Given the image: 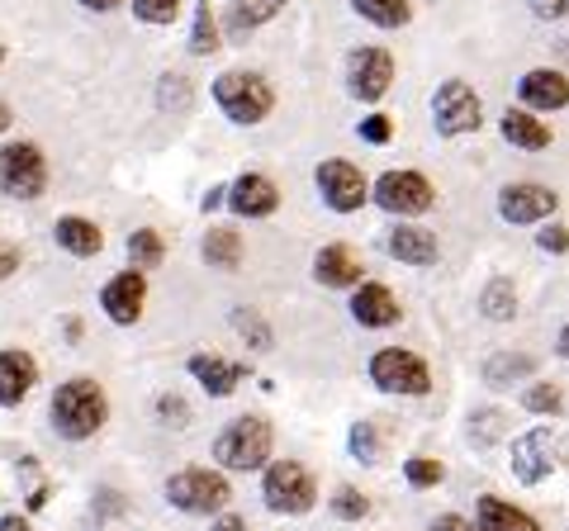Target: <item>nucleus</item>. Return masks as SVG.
Wrapping results in <instances>:
<instances>
[{"instance_id": "obj_1", "label": "nucleus", "mask_w": 569, "mask_h": 531, "mask_svg": "<svg viewBox=\"0 0 569 531\" xmlns=\"http://www.w3.org/2000/svg\"><path fill=\"white\" fill-rule=\"evenodd\" d=\"M104 418H110V399H104V389L96 380L58 384V394H52V428H58L67 441L96 437L104 428Z\"/></svg>"}, {"instance_id": "obj_2", "label": "nucleus", "mask_w": 569, "mask_h": 531, "mask_svg": "<svg viewBox=\"0 0 569 531\" xmlns=\"http://www.w3.org/2000/svg\"><path fill=\"white\" fill-rule=\"evenodd\" d=\"M271 422L257 418V413H242L233 418L228 428L219 432V441H213V460H219L223 470H261L266 460H271Z\"/></svg>"}, {"instance_id": "obj_3", "label": "nucleus", "mask_w": 569, "mask_h": 531, "mask_svg": "<svg viewBox=\"0 0 569 531\" xmlns=\"http://www.w3.org/2000/svg\"><path fill=\"white\" fill-rule=\"evenodd\" d=\"M261 499L271 512H284V518H305V512L318 503V484L309 465L299 460H271L261 474Z\"/></svg>"}, {"instance_id": "obj_4", "label": "nucleus", "mask_w": 569, "mask_h": 531, "mask_svg": "<svg viewBox=\"0 0 569 531\" xmlns=\"http://www.w3.org/2000/svg\"><path fill=\"white\" fill-rule=\"evenodd\" d=\"M213 104L233 123H261L276 110V91H271V81L257 72H223L213 81Z\"/></svg>"}, {"instance_id": "obj_5", "label": "nucleus", "mask_w": 569, "mask_h": 531, "mask_svg": "<svg viewBox=\"0 0 569 531\" xmlns=\"http://www.w3.org/2000/svg\"><path fill=\"white\" fill-rule=\"evenodd\" d=\"M167 499H171V508L194 512V518H209V512H223L228 508L233 489H228V480H223L219 470L186 465V470H176L171 480H167Z\"/></svg>"}, {"instance_id": "obj_6", "label": "nucleus", "mask_w": 569, "mask_h": 531, "mask_svg": "<svg viewBox=\"0 0 569 531\" xmlns=\"http://www.w3.org/2000/svg\"><path fill=\"white\" fill-rule=\"evenodd\" d=\"M370 380H376V389H385V394H403V399H418L432 389V370H427V361L418 357V351L408 347H385L370 357Z\"/></svg>"}, {"instance_id": "obj_7", "label": "nucleus", "mask_w": 569, "mask_h": 531, "mask_svg": "<svg viewBox=\"0 0 569 531\" xmlns=\"http://www.w3.org/2000/svg\"><path fill=\"white\" fill-rule=\"evenodd\" d=\"M376 204L385 214H399V219H418L437 204V186L427 181L422 171L403 167V171H385L376 181Z\"/></svg>"}, {"instance_id": "obj_8", "label": "nucleus", "mask_w": 569, "mask_h": 531, "mask_svg": "<svg viewBox=\"0 0 569 531\" xmlns=\"http://www.w3.org/2000/svg\"><path fill=\"white\" fill-rule=\"evenodd\" d=\"M479 123H485V104H479L475 86H466V81L437 86V96H432V129L441 138H466V133L479 129Z\"/></svg>"}, {"instance_id": "obj_9", "label": "nucleus", "mask_w": 569, "mask_h": 531, "mask_svg": "<svg viewBox=\"0 0 569 531\" xmlns=\"http://www.w3.org/2000/svg\"><path fill=\"white\" fill-rule=\"evenodd\" d=\"M0 190L10 200H39L48 190V162L33 143H6L0 148Z\"/></svg>"}, {"instance_id": "obj_10", "label": "nucleus", "mask_w": 569, "mask_h": 531, "mask_svg": "<svg viewBox=\"0 0 569 531\" xmlns=\"http://www.w3.org/2000/svg\"><path fill=\"white\" fill-rule=\"evenodd\" d=\"M560 209V194L550 186H531V181H518V186H503L498 190V219L503 223H518V228H531V223H550V214Z\"/></svg>"}, {"instance_id": "obj_11", "label": "nucleus", "mask_w": 569, "mask_h": 531, "mask_svg": "<svg viewBox=\"0 0 569 531\" xmlns=\"http://www.w3.org/2000/svg\"><path fill=\"white\" fill-rule=\"evenodd\" d=\"M347 86L361 104H380L395 86V58L385 48H356L347 62Z\"/></svg>"}, {"instance_id": "obj_12", "label": "nucleus", "mask_w": 569, "mask_h": 531, "mask_svg": "<svg viewBox=\"0 0 569 531\" xmlns=\"http://www.w3.org/2000/svg\"><path fill=\"white\" fill-rule=\"evenodd\" d=\"M313 181H318V194H323V200L337 209V214H356V209L370 200V186H366L361 167L342 162V157H332V162L318 167Z\"/></svg>"}, {"instance_id": "obj_13", "label": "nucleus", "mask_w": 569, "mask_h": 531, "mask_svg": "<svg viewBox=\"0 0 569 531\" xmlns=\"http://www.w3.org/2000/svg\"><path fill=\"white\" fill-rule=\"evenodd\" d=\"M228 209H233L238 219H271L280 209V190H276L271 176L247 171L233 181V190H228Z\"/></svg>"}, {"instance_id": "obj_14", "label": "nucleus", "mask_w": 569, "mask_h": 531, "mask_svg": "<svg viewBox=\"0 0 569 531\" xmlns=\"http://www.w3.org/2000/svg\"><path fill=\"white\" fill-rule=\"evenodd\" d=\"M100 304L119 328H133L142 318V304H148V280H142L138 271H119L110 285L100 290Z\"/></svg>"}, {"instance_id": "obj_15", "label": "nucleus", "mask_w": 569, "mask_h": 531, "mask_svg": "<svg viewBox=\"0 0 569 531\" xmlns=\"http://www.w3.org/2000/svg\"><path fill=\"white\" fill-rule=\"evenodd\" d=\"M518 100L527 104V110H569V77L556 72V67H537V72H527L518 81Z\"/></svg>"}, {"instance_id": "obj_16", "label": "nucleus", "mask_w": 569, "mask_h": 531, "mask_svg": "<svg viewBox=\"0 0 569 531\" xmlns=\"http://www.w3.org/2000/svg\"><path fill=\"white\" fill-rule=\"evenodd\" d=\"M313 280L318 285H328V290H356L366 280V266L347 242H328L323 252H318V261H313Z\"/></svg>"}, {"instance_id": "obj_17", "label": "nucleus", "mask_w": 569, "mask_h": 531, "mask_svg": "<svg viewBox=\"0 0 569 531\" xmlns=\"http://www.w3.org/2000/svg\"><path fill=\"white\" fill-rule=\"evenodd\" d=\"M351 318L361 328H395L399 323V299L380 280H361L351 294Z\"/></svg>"}, {"instance_id": "obj_18", "label": "nucleus", "mask_w": 569, "mask_h": 531, "mask_svg": "<svg viewBox=\"0 0 569 531\" xmlns=\"http://www.w3.org/2000/svg\"><path fill=\"white\" fill-rule=\"evenodd\" d=\"M550 465H556V455H550V432H522L512 441V474H518L522 484H541Z\"/></svg>"}, {"instance_id": "obj_19", "label": "nucleus", "mask_w": 569, "mask_h": 531, "mask_svg": "<svg viewBox=\"0 0 569 531\" xmlns=\"http://www.w3.org/2000/svg\"><path fill=\"white\" fill-rule=\"evenodd\" d=\"M33 380H39V361L29 351H0V403L6 409H20Z\"/></svg>"}, {"instance_id": "obj_20", "label": "nucleus", "mask_w": 569, "mask_h": 531, "mask_svg": "<svg viewBox=\"0 0 569 531\" xmlns=\"http://www.w3.org/2000/svg\"><path fill=\"white\" fill-rule=\"evenodd\" d=\"M190 375L200 380V389L209 399H228L242 384L247 370L233 365V361H223V357H213V351H194V357H190Z\"/></svg>"}, {"instance_id": "obj_21", "label": "nucleus", "mask_w": 569, "mask_h": 531, "mask_svg": "<svg viewBox=\"0 0 569 531\" xmlns=\"http://www.w3.org/2000/svg\"><path fill=\"white\" fill-rule=\"evenodd\" d=\"M475 527L479 531H541V522L531 518L527 508H512L503 499H493V493H485V499L475 503Z\"/></svg>"}, {"instance_id": "obj_22", "label": "nucleus", "mask_w": 569, "mask_h": 531, "mask_svg": "<svg viewBox=\"0 0 569 531\" xmlns=\"http://www.w3.org/2000/svg\"><path fill=\"white\" fill-rule=\"evenodd\" d=\"M389 252H395V261H403V266H432L441 257V247H437V238L427 233V228L399 223L395 233H389Z\"/></svg>"}, {"instance_id": "obj_23", "label": "nucleus", "mask_w": 569, "mask_h": 531, "mask_svg": "<svg viewBox=\"0 0 569 531\" xmlns=\"http://www.w3.org/2000/svg\"><path fill=\"white\" fill-rule=\"evenodd\" d=\"M52 238H58V247L67 257H100V247H104V238H100V228L91 223V219H81V214H67V219H58V228H52Z\"/></svg>"}, {"instance_id": "obj_24", "label": "nucleus", "mask_w": 569, "mask_h": 531, "mask_svg": "<svg viewBox=\"0 0 569 531\" xmlns=\"http://www.w3.org/2000/svg\"><path fill=\"white\" fill-rule=\"evenodd\" d=\"M498 129H503L508 143L522 148V152H546V148H550V129H546V123L531 114V110H508Z\"/></svg>"}, {"instance_id": "obj_25", "label": "nucleus", "mask_w": 569, "mask_h": 531, "mask_svg": "<svg viewBox=\"0 0 569 531\" xmlns=\"http://www.w3.org/2000/svg\"><path fill=\"white\" fill-rule=\"evenodd\" d=\"M280 10H284V0H233V6H228V29H233L238 39H247V33L261 29L266 20H276Z\"/></svg>"}, {"instance_id": "obj_26", "label": "nucleus", "mask_w": 569, "mask_h": 531, "mask_svg": "<svg viewBox=\"0 0 569 531\" xmlns=\"http://www.w3.org/2000/svg\"><path fill=\"white\" fill-rule=\"evenodd\" d=\"M351 10L376 29H403L413 20V6H408V0H351Z\"/></svg>"}, {"instance_id": "obj_27", "label": "nucleus", "mask_w": 569, "mask_h": 531, "mask_svg": "<svg viewBox=\"0 0 569 531\" xmlns=\"http://www.w3.org/2000/svg\"><path fill=\"white\" fill-rule=\"evenodd\" d=\"M204 261L219 266V271H233V266L242 261V238L233 233V228H209L204 233Z\"/></svg>"}, {"instance_id": "obj_28", "label": "nucleus", "mask_w": 569, "mask_h": 531, "mask_svg": "<svg viewBox=\"0 0 569 531\" xmlns=\"http://www.w3.org/2000/svg\"><path fill=\"white\" fill-rule=\"evenodd\" d=\"M479 309H485L493 323H508V318L518 313V290H512V280H489L485 294H479Z\"/></svg>"}, {"instance_id": "obj_29", "label": "nucleus", "mask_w": 569, "mask_h": 531, "mask_svg": "<svg viewBox=\"0 0 569 531\" xmlns=\"http://www.w3.org/2000/svg\"><path fill=\"white\" fill-rule=\"evenodd\" d=\"M190 52H194V58H209V52H219V24H213V10H209V0H200V6H194Z\"/></svg>"}, {"instance_id": "obj_30", "label": "nucleus", "mask_w": 569, "mask_h": 531, "mask_svg": "<svg viewBox=\"0 0 569 531\" xmlns=\"http://www.w3.org/2000/svg\"><path fill=\"white\" fill-rule=\"evenodd\" d=\"M366 512H370V499H366V493H361V489H351V484H342V489H337V493H332V518H337V522H361V518H366Z\"/></svg>"}, {"instance_id": "obj_31", "label": "nucleus", "mask_w": 569, "mask_h": 531, "mask_svg": "<svg viewBox=\"0 0 569 531\" xmlns=\"http://www.w3.org/2000/svg\"><path fill=\"white\" fill-rule=\"evenodd\" d=\"M403 480L413 489H437L441 480H447V470H441V460H427V455H413L403 465Z\"/></svg>"}, {"instance_id": "obj_32", "label": "nucleus", "mask_w": 569, "mask_h": 531, "mask_svg": "<svg viewBox=\"0 0 569 531\" xmlns=\"http://www.w3.org/2000/svg\"><path fill=\"white\" fill-rule=\"evenodd\" d=\"M129 257L142 261V266H157V261L167 257L162 233H152V228H138V233H129Z\"/></svg>"}, {"instance_id": "obj_33", "label": "nucleus", "mask_w": 569, "mask_h": 531, "mask_svg": "<svg viewBox=\"0 0 569 531\" xmlns=\"http://www.w3.org/2000/svg\"><path fill=\"white\" fill-rule=\"evenodd\" d=\"M527 370H537L531 357H493L485 375H489V384H508V380H522Z\"/></svg>"}, {"instance_id": "obj_34", "label": "nucleus", "mask_w": 569, "mask_h": 531, "mask_svg": "<svg viewBox=\"0 0 569 531\" xmlns=\"http://www.w3.org/2000/svg\"><path fill=\"white\" fill-rule=\"evenodd\" d=\"M176 10H181V0H133V14L142 24H171Z\"/></svg>"}, {"instance_id": "obj_35", "label": "nucleus", "mask_w": 569, "mask_h": 531, "mask_svg": "<svg viewBox=\"0 0 569 531\" xmlns=\"http://www.w3.org/2000/svg\"><path fill=\"white\" fill-rule=\"evenodd\" d=\"M522 409L527 413H560V389L556 384H531L522 394Z\"/></svg>"}, {"instance_id": "obj_36", "label": "nucleus", "mask_w": 569, "mask_h": 531, "mask_svg": "<svg viewBox=\"0 0 569 531\" xmlns=\"http://www.w3.org/2000/svg\"><path fill=\"white\" fill-rule=\"evenodd\" d=\"M537 242H541V252H550V257H565V252H569V228L550 219V223H541Z\"/></svg>"}, {"instance_id": "obj_37", "label": "nucleus", "mask_w": 569, "mask_h": 531, "mask_svg": "<svg viewBox=\"0 0 569 531\" xmlns=\"http://www.w3.org/2000/svg\"><path fill=\"white\" fill-rule=\"evenodd\" d=\"M361 138L366 143H376V148H385L389 138H395V123H389V114H366L361 119Z\"/></svg>"}, {"instance_id": "obj_38", "label": "nucleus", "mask_w": 569, "mask_h": 531, "mask_svg": "<svg viewBox=\"0 0 569 531\" xmlns=\"http://www.w3.org/2000/svg\"><path fill=\"white\" fill-rule=\"evenodd\" d=\"M233 323H238L242 338H252V347H261V351L271 347V332H266V323H261L257 313H242V309H238V313H233Z\"/></svg>"}, {"instance_id": "obj_39", "label": "nucleus", "mask_w": 569, "mask_h": 531, "mask_svg": "<svg viewBox=\"0 0 569 531\" xmlns=\"http://www.w3.org/2000/svg\"><path fill=\"white\" fill-rule=\"evenodd\" d=\"M351 455H356V460H376V455H380V447H376V428H370V422L351 428Z\"/></svg>"}, {"instance_id": "obj_40", "label": "nucleus", "mask_w": 569, "mask_h": 531, "mask_svg": "<svg viewBox=\"0 0 569 531\" xmlns=\"http://www.w3.org/2000/svg\"><path fill=\"white\" fill-rule=\"evenodd\" d=\"M427 531H479V527H475V522H466L460 512H441V518H437L432 527H427Z\"/></svg>"}, {"instance_id": "obj_41", "label": "nucleus", "mask_w": 569, "mask_h": 531, "mask_svg": "<svg viewBox=\"0 0 569 531\" xmlns=\"http://www.w3.org/2000/svg\"><path fill=\"white\" fill-rule=\"evenodd\" d=\"M531 10H537L541 20H565V14H569V0H531Z\"/></svg>"}, {"instance_id": "obj_42", "label": "nucleus", "mask_w": 569, "mask_h": 531, "mask_svg": "<svg viewBox=\"0 0 569 531\" xmlns=\"http://www.w3.org/2000/svg\"><path fill=\"white\" fill-rule=\"evenodd\" d=\"M20 271V247H10V242H0V280Z\"/></svg>"}, {"instance_id": "obj_43", "label": "nucleus", "mask_w": 569, "mask_h": 531, "mask_svg": "<svg viewBox=\"0 0 569 531\" xmlns=\"http://www.w3.org/2000/svg\"><path fill=\"white\" fill-rule=\"evenodd\" d=\"M157 413H162V422H186V403L181 399H162V403H157Z\"/></svg>"}, {"instance_id": "obj_44", "label": "nucleus", "mask_w": 569, "mask_h": 531, "mask_svg": "<svg viewBox=\"0 0 569 531\" xmlns=\"http://www.w3.org/2000/svg\"><path fill=\"white\" fill-rule=\"evenodd\" d=\"M209 531H247V522H242V518H233V512H228V518H219V522H213Z\"/></svg>"}, {"instance_id": "obj_45", "label": "nucleus", "mask_w": 569, "mask_h": 531, "mask_svg": "<svg viewBox=\"0 0 569 531\" xmlns=\"http://www.w3.org/2000/svg\"><path fill=\"white\" fill-rule=\"evenodd\" d=\"M0 531H33V527L20 518V512H10V518H0Z\"/></svg>"}, {"instance_id": "obj_46", "label": "nucleus", "mask_w": 569, "mask_h": 531, "mask_svg": "<svg viewBox=\"0 0 569 531\" xmlns=\"http://www.w3.org/2000/svg\"><path fill=\"white\" fill-rule=\"evenodd\" d=\"M86 10H114V6H123V0H81Z\"/></svg>"}, {"instance_id": "obj_47", "label": "nucleus", "mask_w": 569, "mask_h": 531, "mask_svg": "<svg viewBox=\"0 0 569 531\" xmlns=\"http://www.w3.org/2000/svg\"><path fill=\"white\" fill-rule=\"evenodd\" d=\"M10 123H14V110H10V104H6V100H0V133H6V129H10Z\"/></svg>"}, {"instance_id": "obj_48", "label": "nucleus", "mask_w": 569, "mask_h": 531, "mask_svg": "<svg viewBox=\"0 0 569 531\" xmlns=\"http://www.w3.org/2000/svg\"><path fill=\"white\" fill-rule=\"evenodd\" d=\"M560 351H565V357H569V323H565V332H560Z\"/></svg>"}, {"instance_id": "obj_49", "label": "nucleus", "mask_w": 569, "mask_h": 531, "mask_svg": "<svg viewBox=\"0 0 569 531\" xmlns=\"http://www.w3.org/2000/svg\"><path fill=\"white\" fill-rule=\"evenodd\" d=\"M0 62H6V52H0Z\"/></svg>"}]
</instances>
